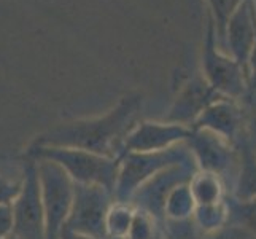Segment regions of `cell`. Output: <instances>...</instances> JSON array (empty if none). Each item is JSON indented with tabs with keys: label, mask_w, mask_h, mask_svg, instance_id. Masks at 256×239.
I'll use <instances>...</instances> for the list:
<instances>
[{
	"label": "cell",
	"mask_w": 256,
	"mask_h": 239,
	"mask_svg": "<svg viewBox=\"0 0 256 239\" xmlns=\"http://www.w3.org/2000/svg\"><path fill=\"white\" fill-rule=\"evenodd\" d=\"M215 239H256V234L246 231V229L240 226H231L222 234H218Z\"/></svg>",
	"instance_id": "cell-20"
},
{
	"label": "cell",
	"mask_w": 256,
	"mask_h": 239,
	"mask_svg": "<svg viewBox=\"0 0 256 239\" xmlns=\"http://www.w3.org/2000/svg\"><path fill=\"white\" fill-rule=\"evenodd\" d=\"M252 7H253V15H254V20H256V0H250Z\"/></svg>",
	"instance_id": "cell-22"
},
{
	"label": "cell",
	"mask_w": 256,
	"mask_h": 239,
	"mask_svg": "<svg viewBox=\"0 0 256 239\" xmlns=\"http://www.w3.org/2000/svg\"><path fill=\"white\" fill-rule=\"evenodd\" d=\"M246 93H256V43L246 66Z\"/></svg>",
	"instance_id": "cell-19"
},
{
	"label": "cell",
	"mask_w": 256,
	"mask_h": 239,
	"mask_svg": "<svg viewBox=\"0 0 256 239\" xmlns=\"http://www.w3.org/2000/svg\"><path fill=\"white\" fill-rule=\"evenodd\" d=\"M24 156L34 161L48 159L62 167L75 183L97 185L112 194L114 193L120 172V158H108L78 148L42 145H29Z\"/></svg>",
	"instance_id": "cell-2"
},
{
	"label": "cell",
	"mask_w": 256,
	"mask_h": 239,
	"mask_svg": "<svg viewBox=\"0 0 256 239\" xmlns=\"http://www.w3.org/2000/svg\"><path fill=\"white\" fill-rule=\"evenodd\" d=\"M134 218V206L128 202H113L107 217V231L110 237H124Z\"/></svg>",
	"instance_id": "cell-18"
},
{
	"label": "cell",
	"mask_w": 256,
	"mask_h": 239,
	"mask_svg": "<svg viewBox=\"0 0 256 239\" xmlns=\"http://www.w3.org/2000/svg\"><path fill=\"white\" fill-rule=\"evenodd\" d=\"M114 198L97 185L74 182V199L62 228L94 239H108L107 217Z\"/></svg>",
	"instance_id": "cell-4"
},
{
	"label": "cell",
	"mask_w": 256,
	"mask_h": 239,
	"mask_svg": "<svg viewBox=\"0 0 256 239\" xmlns=\"http://www.w3.org/2000/svg\"><path fill=\"white\" fill-rule=\"evenodd\" d=\"M237 102L242 109V139L239 145L245 144L256 152V93H246Z\"/></svg>",
	"instance_id": "cell-17"
},
{
	"label": "cell",
	"mask_w": 256,
	"mask_h": 239,
	"mask_svg": "<svg viewBox=\"0 0 256 239\" xmlns=\"http://www.w3.org/2000/svg\"><path fill=\"white\" fill-rule=\"evenodd\" d=\"M256 43V20L250 0H242L231 13L224 29L223 42L218 48L231 56L246 75L250 55Z\"/></svg>",
	"instance_id": "cell-8"
},
{
	"label": "cell",
	"mask_w": 256,
	"mask_h": 239,
	"mask_svg": "<svg viewBox=\"0 0 256 239\" xmlns=\"http://www.w3.org/2000/svg\"><path fill=\"white\" fill-rule=\"evenodd\" d=\"M194 161L183 142L160 152H132L120 158V172L113 198L114 202H129L134 191L150 177L174 164Z\"/></svg>",
	"instance_id": "cell-3"
},
{
	"label": "cell",
	"mask_w": 256,
	"mask_h": 239,
	"mask_svg": "<svg viewBox=\"0 0 256 239\" xmlns=\"http://www.w3.org/2000/svg\"><path fill=\"white\" fill-rule=\"evenodd\" d=\"M254 158H256V152H254Z\"/></svg>",
	"instance_id": "cell-24"
},
{
	"label": "cell",
	"mask_w": 256,
	"mask_h": 239,
	"mask_svg": "<svg viewBox=\"0 0 256 239\" xmlns=\"http://www.w3.org/2000/svg\"><path fill=\"white\" fill-rule=\"evenodd\" d=\"M142 104L140 94L124 96L102 117L54 126L35 137L30 145L78 148L108 158H120L122 140L136 126Z\"/></svg>",
	"instance_id": "cell-1"
},
{
	"label": "cell",
	"mask_w": 256,
	"mask_h": 239,
	"mask_svg": "<svg viewBox=\"0 0 256 239\" xmlns=\"http://www.w3.org/2000/svg\"><path fill=\"white\" fill-rule=\"evenodd\" d=\"M59 239H94V237H90V236H84V234H78V233H74L70 231L67 228H62L59 233Z\"/></svg>",
	"instance_id": "cell-21"
},
{
	"label": "cell",
	"mask_w": 256,
	"mask_h": 239,
	"mask_svg": "<svg viewBox=\"0 0 256 239\" xmlns=\"http://www.w3.org/2000/svg\"><path fill=\"white\" fill-rule=\"evenodd\" d=\"M228 222L232 226H240L256 234V198L236 199L226 206Z\"/></svg>",
	"instance_id": "cell-15"
},
{
	"label": "cell",
	"mask_w": 256,
	"mask_h": 239,
	"mask_svg": "<svg viewBox=\"0 0 256 239\" xmlns=\"http://www.w3.org/2000/svg\"><path fill=\"white\" fill-rule=\"evenodd\" d=\"M110 239H122V237H110Z\"/></svg>",
	"instance_id": "cell-23"
},
{
	"label": "cell",
	"mask_w": 256,
	"mask_h": 239,
	"mask_svg": "<svg viewBox=\"0 0 256 239\" xmlns=\"http://www.w3.org/2000/svg\"><path fill=\"white\" fill-rule=\"evenodd\" d=\"M191 128L175 123H138L122 140L120 158L132 152H160L180 142H184Z\"/></svg>",
	"instance_id": "cell-9"
},
{
	"label": "cell",
	"mask_w": 256,
	"mask_h": 239,
	"mask_svg": "<svg viewBox=\"0 0 256 239\" xmlns=\"http://www.w3.org/2000/svg\"><path fill=\"white\" fill-rule=\"evenodd\" d=\"M24 156L0 155V206H10L24 182Z\"/></svg>",
	"instance_id": "cell-13"
},
{
	"label": "cell",
	"mask_w": 256,
	"mask_h": 239,
	"mask_svg": "<svg viewBox=\"0 0 256 239\" xmlns=\"http://www.w3.org/2000/svg\"><path fill=\"white\" fill-rule=\"evenodd\" d=\"M202 77L220 96L228 99L240 101L246 94L245 70L231 56L218 48L212 16H208L204 50H202Z\"/></svg>",
	"instance_id": "cell-6"
},
{
	"label": "cell",
	"mask_w": 256,
	"mask_h": 239,
	"mask_svg": "<svg viewBox=\"0 0 256 239\" xmlns=\"http://www.w3.org/2000/svg\"><path fill=\"white\" fill-rule=\"evenodd\" d=\"M239 147L242 150V159H240V174H239V185H237L236 196H237V199L256 198V158H254V152L245 144H240Z\"/></svg>",
	"instance_id": "cell-14"
},
{
	"label": "cell",
	"mask_w": 256,
	"mask_h": 239,
	"mask_svg": "<svg viewBox=\"0 0 256 239\" xmlns=\"http://www.w3.org/2000/svg\"><path fill=\"white\" fill-rule=\"evenodd\" d=\"M38 172L40 193L45 210L46 239H59L74 199V180L59 164L38 159L35 161Z\"/></svg>",
	"instance_id": "cell-5"
},
{
	"label": "cell",
	"mask_w": 256,
	"mask_h": 239,
	"mask_svg": "<svg viewBox=\"0 0 256 239\" xmlns=\"http://www.w3.org/2000/svg\"><path fill=\"white\" fill-rule=\"evenodd\" d=\"M122 239H164L162 226L145 210L134 207V218L128 234Z\"/></svg>",
	"instance_id": "cell-16"
},
{
	"label": "cell",
	"mask_w": 256,
	"mask_h": 239,
	"mask_svg": "<svg viewBox=\"0 0 256 239\" xmlns=\"http://www.w3.org/2000/svg\"><path fill=\"white\" fill-rule=\"evenodd\" d=\"M184 142L188 144L191 155L196 156L198 163L206 172L218 175L231 164L232 144H229L226 139L220 137L215 132L202 128L191 129Z\"/></svg>",
	"instance_id": "cell-12"
},
{
	"label": "cell",
	"mask_w": 256,
	"mask_h": 239,
	"mask_svg": "<svg viewBox=\"0 0 256 239\" xmlns=\"http://www.w3.org/2000/svg\"><path fill=\"white\" fill-rule=\"evenodd\" d=\"M191 129H208L229 144L240 142L242 139V109L237 101L222 97L202 112Z\"/></svg>",
	"instance_id": "cell-11"
},
{
	"label": "cell",
	"mask_w": 256,
	"mask_h": 239,
	"mask_svg": "<svg viewBox=\"0 0 256 239\" xmlns=\"http://www.w3.org/2000/svg\"><path fill=\"white\" fill-rule=\"evenodd\" d=\"M222 97L223 96H220L202 75L190 77L186 82L182 83L172 107L166 117V121L190 128V125L196 121V118L208 105L222 99Z\"/></svg>",
	"instance_id": "cell-10"
},
{
	"label": "cell",
	"mask_w": 256,
	"mask_h": 239,
	"mask_svg": "<svg viewBox=\"0 0 256 239\" xmlns=\"http://www.w3.org/2000/svg\"><path fill=\"white\" fill-rule=\"evenodd\" d=\"M24 159L26 169L22 187L10 204L12 234L16 239H46L45 210L42 202L37 164L28 156H24Z\"/></svg>",
	"instance_id": "cell-7"
}]
</instances>
